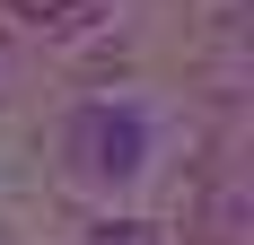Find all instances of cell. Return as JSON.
I'll return each mask as SVG.
<instances>
[{"label":"cell","instance_id":"obj_3","mask_svg":"<svg viewBox=\"0 0 254 245\" xmlns=\"http://www.w3.org/2000/svg\"><path fill=\"white\" fill-rule=\"evenodd\" d=\"M97 245H149V237H140V228H105Z\"/></svg>","mask_w":254,"mask_h":245},{"label":"cell","instance_id":"obj_1","mask_svg":"<svg viewBox=\"0 0 254 245\" xmlns=\"http://www.w3.org/2000/svg\"><path fill=\"white\" fill-rule=\"evenodd\" d=\"M140 140H149V131H140V114H131V105H88V114L70 122L79 167H88V175H105V184L140 167Z\"/></svg>","mask_w":254,"mask_h":245},{"label":"cell","instance_id":"obj_2","mask_svg":"<svg viewBox=\"0 0 254 245\" xmlns=\"http://www.w3.org/2000/svg\"><path fill=\"white\" fill-rule=\"evenodd\" d=\"M9 9H18L26 26H79L88 9H97V0H9Z\"/></svg>","mask_w":254,"mask_h":245}]
</instances>
